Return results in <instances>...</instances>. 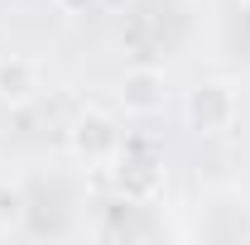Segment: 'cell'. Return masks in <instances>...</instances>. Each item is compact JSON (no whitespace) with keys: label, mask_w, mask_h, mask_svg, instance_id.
Masks as SVG:
<instances>
[{"label":"cell","mask_w":250,"mask_h":245,"mask_svg":"<svg viewBox=\"0 0 250 245\" xmlns=\"http://www.w3.org/2000/svg\"><path fill=\"white\" fill-rule=\"evenodd\" d=\"M183 116L188 130H197V135H226L241 121V96L231 82H197L183 101Z\"/></svg>","instance_id":"obj_2"},{"label":"cell","mask_w":250,"mask_h":245,"mask_svg":"<svg viewBox=\"0 0 250 245\" xmlns=\"http://www.w3.org/2000/svg\"><path fill=\"white\" fill-rule=\"evenodd\" d=\"M164 178H168V168H164V159L154 149H130L125 144L121 159L111 163V183H116V192L125 202H159Z\"/></svg>","instance_id":"obj_3"},{"label":"cell","mask_w":250,"mask_h":245,"mask_svg":"<svg viewBox=\"0 0 250 245\" xmlns=\"http://www.w3.org/2000/svg\"><path fill=\"white\" fill-rule=\"evenodd\" d=\"M121 111L125 116H159L164 101H168V77L159 72L154 62H140L121 77Z\"/></svg>","instance_id":"obj_4"},{"label":"cell","mask_w":250,"mask_h":245,"mask_svg":"<svg viewBox=\"0 0 250 245\" xmlns=\"http://www.w3.org/2000/svg\"><path fill=\"white\" fill-rule=\"evenodd\" d=\"M231 48H236V58L250 67V10L241 15V24H236V34H231Z\"/></svg>","instance_id":"obj_6"},{"label":"cell","mask_w":250,"mask_h":245,"mask_svg":"<svg viewBox=\"0 0 250 245\" xmlns=\"http://www.w3.org/2000/svg\"><path fill=\"white\" fill-rule=\"evenodd\" d=\"M34 92H39V62L10 53V58L0 62V101L20 106V101H29Z\"/></svg>","instance_id":"obj_5"},{"label":"cell","mask_w":250,"mask_h":245,"mask_svg":"<svg viewBox=\"0 0 250 245\" xmlns=\"http://www.w3.org/2000/svg\"><path fill=\"white\" fill-rule=\"evenodd\" d=\"M236 5H241V10H250V0H236Z\"/></svg>","instance_id":"obj_8"},{"label":"cell","mask_w":250,"mask_h":245,"mask_svg":"<svg viewBox=\"0 0 250 245\" xmlns=\"http://www.w3.org/2000/svg\"><path fill=\"white\" fill-rule=\"evenodd\" d=\"M53 5H58L62 15H87V10H92L96 0H53Z\"/></svg>","instance_id":"obj_7"},{"label":"cell","mask_w":250,"mask_h":245,"mask_svg":"<svg viewBox=\"0 0 250 245\" xmlns=\"http://www.w3.org/2000/svg\"><path fill=\"white\" fill-rule=\"evenodd\" d=\"M67 144H72V154H77L82 163L111 168V163L121 159V149H125V130H121V121H116L111 111L87 106V111L72 121V130H67Z\"/></svg>","instance_id":"obj_1"}]
</instances>
